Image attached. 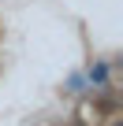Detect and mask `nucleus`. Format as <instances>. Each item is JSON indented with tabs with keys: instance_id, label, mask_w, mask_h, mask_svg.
Returning a JSON list of instances; mask_svg holds the SVG:
<instances>
[{
	"instance_id": "f257e3e1",
	"label": "nucleus",
	"mask_w": 123,
	"mask_h": 126,
	"mask_svg": "<svg viewBox=\"0 0 123 126\" xmlns=\"http://www.w3.org/2000/svg\"><path fill=\"white\" fill-rule=\"evenodd\" d=\"M90 78H93V82L101 85V82L108 78V67H104V63H97V67H90Z\"/></svg>"
},
{
	"instance_id": "f03ea898",
	"label": "nucleus",
	"mask_w": 123,
	"mask_h": 126,
	"mask_svg": "<svg viewBox=\"0 0 123 126\" xmlns=\"http://www.w3.org/2000/svg\"><path fill=\"white\" fill-rule=\"evenodd\" d=\"M116 126H119V122H116Z\"/></svg>"
}]
</instances>
